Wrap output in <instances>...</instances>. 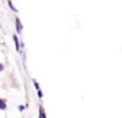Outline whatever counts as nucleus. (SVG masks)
I'll return each mask as SVG.
<instances>
[{
    "label": "nucleus",
    "mask_w": 122,
    "mask_h": 118,
    "mask_svg": "<svg viewBox=\"0 0 122 118\" xmlns=\"http://www.w3.org/2000/svg\"><path fill=\"white\" fill-rule=\"evenodd\" d=\"M13 41H15V46H16V50L20 51V42H19V37L16 34H13Z\"/></svg>",
    "instance_id": "nucleus-2"
},
{
    "label": "nucleus",
    "mask_w": 122,
    "mask_h": 118,
    "mask_svg": "<svg viewBox=\"0 0 122 118\" xmlns=\"http://www.w3.org/2000/svg\"><path fill=\"white\" fill-rule=\"evenodd\" d=\"M40 118H46L45 110H43V108H42V106H40Z\"/></svg>",
    "instance_id": "nucleus-4"
},
{
    "label": "nucleus",
    "mask_w": 122,
    "mask_h": 118,
    "mask_svg": "<svg viewBox=\"0 0 122 118\" xmlns=\"http://www.w3.org/2000/svg\"><path fill=\"white\" fill-rule=\"evenodd\" d=\"M15 24H16V31L19 34H21V31H22V25H21V22H20V18H16L15 20Z\"/></svg>",
    "instance_id": "nucleus-1"
},
{
    "label": "nucleus",
    "mask_w": 122,
    "mask_h": 118,
    "mask_svg": "<svg viewBox=\"0 0 122 118\" xmlns=\"http://www.w3.org/2000/svg\"><path fill=\"white\" fill-rule=\"evenodd\" d=\"M24 109H25V106H24V105H21V106H19V110H20V112H22Z\"/></svg>",
    "instance_id": "nucleus-8"
},
{
    "label": "nucleus",
    "mask_w": 122,
    "mask_h": 118,
    "mask_svg": "<svg viewBox=\"0 0 122 118\" xmlns=\"http://www.w3.org/2000/svg\"><path fill=\"white\" fill-rule=\"evenodd\" d=\"M7 109V105H5V101L3 98H0V110H5Z\"/></svg>",
    "instance_id": "nucleus-3"
},
{
    "label": "nucleus",
    "mask_w": 122,
    "mask_h": 118,
    "mask_svg": "<svg viewBox=\"0 0 122 118\" xmlns=\"http://www.w3.org/2000/svg\"><path fill=\"white\" fill-rule=\"evenodd\" d=\"M4 71V66H3V63H0V73Z\"/></svg>",
    "instance_id": "nucleus-7"
},
{
    "label": "nucleus",
    "mask_w": 122,
    "mask_h": 118,
    "mask_svg": "<svg viewBox=\"0 0 122 118\" xmlns=\"http://www.w3.org/2000/svg\"><path fill=\"white\" fill-rule=\"evenodd\" d=\"M8 5H9V8H11V9H12V10H13V12H15V13H16V12H17V8H16V7H15V5H13V4H12V1H11V0H8Z\"/></svg>",
    "instance_id": "nucleus-5"
},
{
    "label": "nucleus",
    "mask_w": 122,
    "mask_h": 118,
    "mask_svg": "<svg viewBox=\"0 0 122 118\" xmlns=\"http://www.w3.org/2000/svg\"><path fill=\"white\" fill-rule=\"evenodd\" d=\"M33 84H34V88L37 89V91H40V84H38V81H36V80H33Z\"/></svg>",
    "instance_id": "nucleus-6"
}]
</instances>
